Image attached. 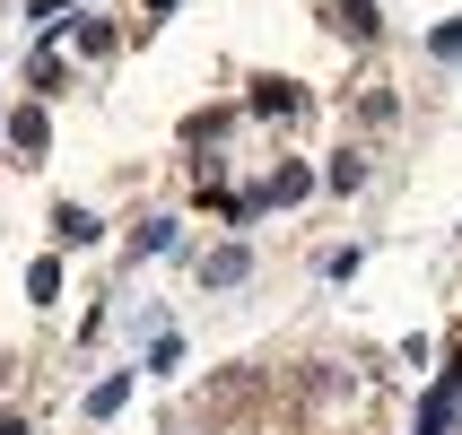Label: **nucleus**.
Segmentation results:
<instances>
[{
  "label": "nucleus",
  "instance_id": "6e6552de",
  "mask_svg": "<svg viewBox=\"0 0 462 435\" xmlns=\"http://www.w3.org/2000/svg\"><path fill=\"white\" fill-rule=\"evenodd\" d=\"M123 401H131V375H105V384L88 392V418H114Z\"/></svg>",
  "mask_w": 462,
  "mask_h": 435
},
{
  "label": "nucleus",
  "instance_id": "2eb2a0df",
  "mask_svg": "<svg viewBox=\"0 0 462 435\" xmlns=\"http://www.w3.org/2000/svg\"><path fill=\"white\" fill-rule=\"evenodd\" d=\"M428 52H437V61H462V26H437V35H428Z\"/></svg>",
  "mask_w": 462,
  "mask_h": 435
},
{
  "label": "nucleus",
  "instance_id": "0eeeda50",
  "mask_svg": "<svg viewBox=\"0 0 462 435\" xmlns=\"http://www.w3.org/2000/svg\"><path fill=\"white\" fill-rule=\"evenodd\" d=\"M52 235H61V244H97V218H88V209H70V201H61V209H52Z\"/></svg>",
  "mask_w": 462,
  "mask_h": 435
},
{
  "label": "nucleus",
  "instance_id": "423d86ee",
  "mask_svg": "<svg viewBox=\"0 0 462 435\" xmlns=\"http://www.w3.org/2000/svg\"><path fill=\"white\" fill-rule=\"evenodd\" d=\"M454 418H462V410H454V392L437 384V392H428V401H419V427H411V435H445V427H454Z\"/></svg>",
  "mask_w": 462,
  "mask_h": 435
},
{
  "label": "nucleus",
  "instance_id": "9d476101",
  "mask_svg": "<svg viewBox=\"0 0 462 435\" xmlns=\"http://www.w3.org/2000/svg\"><path fill=\"white\" fill-rule=\"evenodd\" d=\"M26 296H35V305H52V296H61V261H35V270H26Z\"/></svg>",
  "mask_w": 462,
  "mask_h": 435
},
{
  "label": "nucleus",
  "instance_id": "dca6fc26",
  "mask_svg": "<svg viewBox=\"0 0 462 435\" xmlns=\"http://www.w3.org/2000/svg\"><path fill=\"white\" fill-rule=\"evenodd\" d=\"M437 384H445V392H454V410H462V349H454V366H445Z\"/></svg>",
  "mask_w": 462,
  "mask_h": 435
},
{
  "label": "nucleus",
  "instance_id": "f8f14e48",
  "mask_svg": "<svg viewBox=\"0 0 462 435\" xmlns=\"http://www.w3.org/2000/svg\"><path fill=\"white\" fill-rule=\"evenodd\" d=\"M175 366H183V340L157 331V340H149V375H175Z\"/></svg>",
  "mask_w": 462,
  "mask_h": 435
},
{
  "label": "nucleus",
  "instance_id": "7ed1b4c3",
  "mask_svg": "<svg viewBox=\"0 0 462 435\" xmlns=\"http://www.w3.org/2000/svg\"><path fill=\"white\" fill-rule=\"evenodd\" d=\"M332 26L349 35V44H375V26H384V9H375V0H332Z\"/></svg>",
  "mask_w": 462,
  "mask_h": 435
},
{
  "label": "nucleus",
  "instance_id": "f3484780",
  "mask_svg": "<svg viewBox=\"0 0 462 435\" xmlns=\"http://www.w3.org/2000/svg\"><path fill=\"white\" fill-rule=\"evenodd\" d=\"M0 435H26V418H18V410H0Z\"/></svg>",
  "mask_w": 462,
  "mask_h": 435
},
{
  "label": "nucleus",
  "instance_id": "ddd939ff",
  "mask_svg": "<svg viewBox=\"0 0 462 435\" xmlns=\"http://www.w3.org/2000/svg\"><path fill=\"white\" fill-rule=\"evenodd\" d=\"M166 244H175V218H149V227L131 235V253H166Z\"/></svg>",
  "mask_w": 462,
  "mask_h": 435
},
{
  "label": "nucleus",
  "instance_id": "a211bd4d",
  "mask_svg": "<svg viewBox=\"0 0 462 435\" xmlns=\"http://www.w3.org/2000/svg\"><path fill=\"white\" fill-rule=\"evenodd\" d=\"M149 9H157V18H166V9H183V0H149Z\"/></svg>",
  "mask_w": 462,
  "mask_h": 435
},
{
  "label": "nucleus",
  "instance_id": "f257e3e1",
  "mask_svg": "<svg viewBox=\"0 0 462 435\" xmlns=\"http://www.w3.org/2000/svg\"><path fill=\"white\" fill-rule=\"evenodd\" d=\"M306 192H314V175H306V166H288V157L271 166V183H254L262 209H288V201H306Z\"/></svg>",
  "mask_w": 462,
  "mask_h": 435
},
{
  "label": "nucleus",
  "instance_id": "9b49d317",
  "mask_svg": "<svg viewBox=\"0 0 462 435\" xmlns=\"http://www.w3.org/2000/svg\"><path fill=\"white\" fill-rule=\"evenodd\" d=\"M61 78H70V70H61V52L44 44V52H35V96H61Z\"/></svg>",
  "mask_w": 462,
  "mask_h": 435
},
{
  "label": "nucleus",
  "instance_id": "f03ea898",
  "mask_svg": "<svg viewBox=\"0 0 462 435\" xmlns=\"http://www.w3.org/2000/svg\"><path fill=\"white\" fill-rule=\"evenodd\" d=\"M9 149H18V157H44V149H52L44 104H18V113H9Z\"/></svg>",
  "mask_w": 462,
  "mask_h": 435
},
{
  "label": "nucleus",
  "instance_id": "1a4fd4ad",
  "mask_svg": "<svg viewBox=\"0 0 462 435\" xmlns=\"http://www.w3.org/2000/svg\"><path fill=\"white\" fill-rule=\"evenodd\" d=\"M323 183H332V192H358V183H366V157H358V149H340L332 166H323Z\"/></svg>",
  "mask_w": 462,
  "mask_h": 435
},
{
  "label": "nucleus",
  "instance_id": "39448f33",
  "mask_svg": "<svg viewBox=\"0 0 462 435\" xmlns=\"http://www.w3.org/2000/svg\"><path fill=\"white\" fill-rule=\"evenodd\" d=\"M254 113H306V87H297V78H262V87H254Z\"/></svg>",
  "mask_w": 462,
  "mask_h": 435
},
{
  "label": "nucleus",
  "instance_id": "20e7f679",
  "mask_svg": "<svg viewBox=\"0 0 462 435\" xmlns=\"http://www.w3.org/2000/svg\"><path fill=\"white\" fill-rule=\"evenodd\" d=\"M245 270H254V253H245V244H218V253L201 261V287H236Z\"/></svg>",
  "mask_w": 462,
  "mask_h": 435
},
{
  "label": "nucleus",
  "instance_id": "4468645a",
  "mask_svg": "<svg viewBox=\"0 0 462 435\" xmlns=\"http://www.w3.org/2000/svg\"><path fill=\"white\" fill-rule=\"evenodd\" d=\"M26 18L44 26V35H61V26H70V18H79V9H70V0H35V9H26Z\"/></svg>",
  "mask_w": 462,
  "mask_h": 435
}]
</instances>
